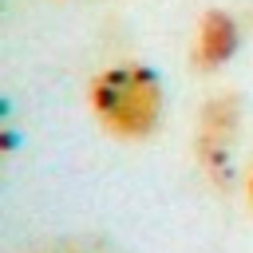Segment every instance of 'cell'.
<instances>
[{"label": "cell", "instance_id": "277c9868", "mask_svg": "<svg viewBox=\"0 0 253 253\" xmlns=\"http://www.w3.org/2000/svg\"><path fill=\"white\" fill-rule=\"evenodd\" d=\"M245 202H249V210H253V170H249V178H245Z\"/></svg>", "mask_w": 253, "mask_h": 253}, {"label": "cell", "instance_id": "3957f363", "mask_svg": "<svg viewBox=\"0 0 253 253\" xmlns=\"http://www.w3.org/2000/svg\"><path fill=\"white\" fill-rule=\"evenodd\" d=\"M241 47V24L229 8H206L194 24V40H190V63L194 71L210 75L221 71Z\"/></svg>", "mask_w": 253, "mask_h": 253}, {"label": "cell", "instance_id": "7a4b0ae2", "mask_svg": "<svg viewBox=\"0 0 253 253\" xmlns=\"http://www.w3.org/2000/svg\"><path fill=\"white\" fill-rule=\"evenodd\" d=\"M237 138H241V99H237V91L210 95V99L202 103V111H198L194 158H198L202 174H206L213 186H229Z\"/></svg>", "mask_w": 253, "mask_h": 253}, {"label": "cell", "instance_id": "6da1fadb", "mask_svg": "<svg viewBox=\"0 0 253 253\" xmlns=\"http://www.w3.org/2000/svg\"><path fill=\"white\" fill-rule=\"evenodd\" d=\"M87 111L111 138L142 142L158 130V123L166 115V87L154 67H146L138 59H119L91 75Z\"/></svg>", "mask_w": 253, "mask_h": 253}]
</instances>
